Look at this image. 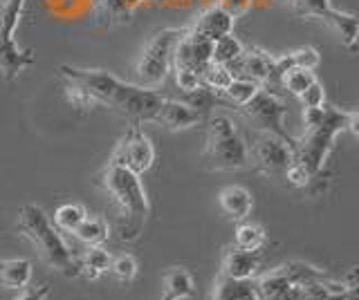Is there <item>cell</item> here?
<instances>
[{
  "label": "cell",
  "instance_id": "28",
  "mask_svg": "<svg viewBox=\"0 0 359 300\" xmlns=\"http://www.w3.org/2000/svg\"><path fill=\"white\" fill-rule=\"evenodd\" d=\"M200 79H202V85H205L207 90L216 92V94H222L224 90H227V85L231 83L233 74H231V70L227 68V65H220V63H209L207 68L202 70Z\"/></svg>",
  "mask_w": 359,
  "mask_h": 300
},
{
  "label": "cell",
  "instance_id": "1",
  "mask_svg": "<svg viewBox=\"0 0 359 300\" xmlns=\"http://www.w3.org/2000/svg\"><path fill=\"white\" fill-rule=\"evenodd\" d=\"M59 74L65 79V99L72 103V108L93 110L97 106H106L137 126L155 124L166 99L157 90L121 81L108 70L61 65Z\"/></svg>",
  "mask_w": 359,
  "mask_h": 300
},
{
  "label": "cell",
  "instance_id": "14",
  "mask_svg": "<svg viewBox=\"0 0 359 300\" xmlns=\"http://www.w3.org/2000/svg\"><path fill=\"white\" fill-rule=\"evenodd\" d=\"M142 0H93V18L99 27H119L133 20Z\"/></svg>",
  "mask_w": 359,
  "mask_h": 300
},
{
  "label": "cell",
  "instance_id": "25",
  "mask_svg": "<svg viewBox=\"0 0 359 300\" xmlns=\"http://www.w3.org/2000/svg\"><path fill=\"white\" fill-rule=\"evenodd\" d=\"M265 244V229L256 222H238V227L233 231V247L245 251H258Z\"/></svg>",
  "mask_w": 359,
  "mask_h": 300
},
{
  "label": "cell",
  "instance_id": "23",
  "mask_svg": "<svg viewBox=\"0 0 359 300\" xmlns=\"http://www.w3.org/2000/svg\"><path fill=\"white\" fill-rule=\"evenodd\" d=\"M261 87H265V85L256 83L252 79H245V76H233L231 83L227 85V90L222 92V97H224V101H227L229 106L241 108L245 103H250L252 99L258 94Z\"/></svg>",
  "mask_w": 359,
  "mask_h": 300
},
{
  "label": "cell",
  "instance_id": "24",
  "mask_svg": "<svg viewBox=\"0 0 359 300\" xmlns=\"http://www.w3.org/2000/svg\"><path fill=\"white\" fill-rule=\"evenodd\" d=\"M110 260L112 255L99 244V247H86L79 264H81V273H86L90 280H97L101 273L110 269Z\"/></svg>",
  "mask_w": 359,
  "mask_h": 300
},
{
  "label": "cell",
  "instance_id": "17",
  "mask_svg": "<svg viewBox=\"0 0 359 300\" xmlns=\"http://www.w3.org/2000/svg\"><path fill=\"white\" fill-rule=\"evenodd\" d=\"M218 204L222 208V213L233 222H243L252 215L254 208V197L247 191L245 186H224L218 193Z\"/></svg>",
  "mask_w": 359,
  "mask_h": 300
},
{
  "label": "cell",
  "instance_id": "35",
  "mask_svg": "<svg viewBox=\"0 0 359 300\" xmlns=\"http://www.w3.org/2000/svg\"><path fill=\"white\" fill-rule=\"evenodd\" d=\"M299 99H301L303 108H321V106H325V87H323V83L317 79Z\"/></svg>",
  "mask_w": 359,
  "mask_h": 300
},
{
  "label": "cell",
  "instance_id": "4",
  "mask_svg": "<svg viewBox=\"0 0 359 300\" xmlns=\"http://www.w3.org/2000/svg\"><path fill=\"white\" fill-rule=\"evenodd\" d=\"M16 229L22 238L29 240V244L41 255V260L45 264H50L52 269L61 271L65 276L81 273L79 258L72 253V249L67 247V242L63 240L59 229L52 224L48 213H45L41 206H36V204L22 206L18 213Z\"/></svg>",
  "mask_w": 359,
  "mask_h": 300
},
{
  "label": "cell",
  "instance_id": "20",
  "mask_svg": "<svg viewBox=\"0 0 359 300\" xmlns=\"http://www.w3.org/2000/svg\"><path fill=\"white\" fill-rule=\"evenodd\" d=\"M213 300H258V294L252 280H233L220 276L213 285Z\"/></svg>",
  "mask_w": 359,
  "mask_h": 300
},
{
  "label": "cell",
  "instance_id": "16",
  "mask_svg": "<svg viewBox=\"0 0 359 300\" xmlns=\"http://www.w3.org/2000/svg\"><path fill=\"white\" fill-rule=\"evenodd\" d=\"M258 269H261V253L258 251H245L238 247H231L224 253L222 276L233 278V280H252Z\"/></svg>",
  "mask_w": 359,
  "mask_h": 300
},
{
  "label": "cell",
  "instance_id": "37",
  "mask_svg": "<svg viewBox=\"0 0 359 300\" xmlns=\"http://www.w3.org/2000/svg\"><path fill=\"white\" fill-rule=\"evenodd\" d=\"M50 298V285H34V287H22L20 294L14 300H48Z\"/></svg>",
  "mask_w": 359,
  "mask_h": 300
},
{
  "label": "cell",
  "instance_id": "9",
  "mask_svg": "<svg viewBox=\"0 0 359 300\" xmlns=\"http://www.w3.org/2000/svg\"><path fill=\"white\" fill-rule=\"evenodd\" d=\"M250 148V164L265 175H285L294 164V143L285 141L272 132H256Z\"/></svg>",
  "mask_w": 359,
  "mask_h": 300
},
{
  "label": "cell",
  "instance_id": "3",
  "mask_svg": "<svg viewBox=\"0 0 359 300\" xmlns=\"http://www.w3.org/2000/svg\"><path fill=\"white\" fill-rule=\"evenodd\" d=\"M359 115L355 110H337L332 106H323V117L317 126L306 128V135L294 139V162L303 166L312 180L321 175L325 159L334 148V139L339 132L348 130L351 135H359Z\"/></svg>",
  "mask_w": 359,
  "mask_h": 300
},
{
  "label": "cell",
  "instance_id": "13",
  "mask_svg": "<svg viewBox=\"0 0 359 300\" xmlns=\"http://www.w3.org/2000/svg\"><path fill=\"white\" fill-rule=\"evenodd\" d=\"M205 119V115L196 110L191 103L187 101H175V99H164V106L160 110V115H157V126H164L166 130H173V132H180V130H189L198 126L200 121Z\"/></svg>",
  "mask_w": 359,
  "mask_h": 300
},
{
  "label": "cell",
  "instance_id": "31",
  "mask_svg": "<svg viewBox=\"0 0 359 300\" xmlns=\"http://www.w3.org/2000/svg\"><path fill=\"white\" fill-rule=\"evenodd\" d=\"M290 5L297 16L308 20H323L334 9L330 0H292Z\"/></svg>",
  "mask_w": 359,
  "mask_h": 300
},
{
  "label": "cell",
  "instance_id": "18",
  "mask_svg": "<svg viewBox=\"0 0 359 300\" xmlns=\"http://www.w3.org/2000/svg\"><path fill=\"white\" fill-rule=\"evenodd\" d=\"M321 23L328 25L337 36H339L341 45H346L351 52L357 48V36H359V18L355 14L341 12V9H332Z\"/></svg>",
  "mask_w": 359,
  "mask_h": 300
},
{
  "label": "cell",
  "instance_id": "6",
  "mask_svg": "<svg viewBox=\"0 0 359 300\" xmlns=\"http://www.w3.org/2000/svg\"><path fill=\"white\" fill-rule=\"evenodd\" d=\"M187 27H164L146 41L135 63V85L157 90L173 68V50Z\"/></svg>",
  "mask_w": 359,
  "mask_h": 300
},
{
  "label": "cell",
  "instance_id": "39",
  "mask_svg": "<svg viewBox=\"0 0 359 300\" xmlns=\"http://www.w3.org/2000/svg\"><path fill=\"white\" fill-rule=\"evenodd\" d=\"M287 3H292V0H287Z\"/></svg>",
  "mask_w": 359,
  "mask_h": 300
},
{
  "label": "cell",
  "instance_id": "32",
  "mask_svg": "<svg viewBox=\"0 0 359 300\" xmlns=\"http://www.w3.org/2000/svg\"><path fill=\"white\" fill-rule=\"evenodd\" d=\"M112 278H115L117 283L121 285H126L130 283L135 276H137V260L133 258V255L128 253H123V255H117V258H112L110 260V269Z\"/></svg>",
  "mask_w": 359,
  "mask_h": 300
},
{
  "label": "cell",
  "instance_id": "27",
  "mask_svg": "<svg viewBox=\"0 0 359 300\" xmlns=\"http://www.w3.org/2000/svg\"><path fill=\"white\" fill-rule=\"evenodd\" d=\"M243 43L241 38H236L233 36V31L227 36H220L213 41V45H211V63H220V65H231L236 59L241 57V52H243Z\"/></svg>",
  "mask_w": 359,
  "mask_h": 300
},
{
  "label": "cell",
  "instance_id": "11",
  "mask_svg": "<svg viewBox=\"0 0 359 300\" xmlns=\"http://www.w3.org/2000/svg\"><path fill=\"white\" fill-rule=\"evenodd\" d=\"M274 61L276 57L269 54L263 48H243L241 57L236 59L227 68L231 70L233 76H245V79H252L261 85H274Z\"/></svg>",
  "mask_w": 359,
  "mask_h": 300
},
{
  "label": "cell",
  "instance_id": "38",
  "mask_svg": "<svg viewBox=\"0 0 359 300\" xmlns=\"http://www.w3.org/2000/svg\"><path fill=\"white\" fill-rule=\"evenodd\" d=\"M160 300H173V298H171V296H166V294H164V296H162Z\"/></svg>",
  "mask_w": 359,
  "mask_h": 300
},
{
  "label": "cell",
  "instance_id": "19",
  "mask_svg": "<svg viewBox=\"0 0 359 300\" xmlns=\"http://www.w3.org/2000/svg\"><path fill=\"white\" fill-rule=\"evenodd\" d=\"M32 262L25 258H11V260H0V285L7 289H16L20 292L22 287L32 283Z\"/></svg>",
  "mask_w": 359,
  "mask_h": 300
},
{
  "label": "cell",
  "instance_id": "10",
  "mask_svg": "<svg viewBox=\"0 0 359 300\" xmlns=\"http://www.w3.org/2000/svg\"><path fill=\"white\" fill-rule=\"evenodd\" d=\"M110 159L119 162L121 166H126V169H130L133 173L144 175L153 169L155 146H153V141L144 135L142 126L130 124L128 132L117 143V148H115V152H112Z\"/></svg>",
  "mask_w": 359,
  "mask_h": 300
},
{
  "label": "cell",
  "instance_id": "15",
  "mask_svg": "<svg viewBox=\"0 0 359 300\" xmlns=\"http://www.w3.org/2000/svg\"><path fill=\"white\" fill-rule=\"evenodd\" d=\"M233 23L236 20L224 12L220 5H209L207 9H202L198 14V18L194 20V25L189 29L196 31V34L205 36L209 41H216L220 36H227L233 31Z\"/></svg>",
  "mask_w": 359,
  "mask_h": 300
},
{
  "label": "cell",
  "instance_id": "2",
  "mask_svg": "<svg viewBox=\"0 0 359 300\" xmlns=\"http://www.w3.org/2000/svg\"><path fill=\"white\" fill-rule=\"evenodd\" d=\"M99 180L101 188L110 195L119 210V238L123 242H135L142 236L146 220L151 215V202L142 175L133 173L115 159H108Z\"/></svg>",
  "mask_w": 359,
  "mask_h": 300
},
{
  "label": "cell",
  "instance_id": "26",
  "mask_svg": "<svg viewBox=\"0 0 359 300\" xmlns=\"http://www.w3.org/2000/svg\"><path fill=\"white\" fill-rule=\"evenodd\" d=\"M254 287H256L258 300H272L278 294H283L287 287H292V283L287 280V276L283 273V269L276 266V269H272L269 273L258 278V283H254Z\"/></svg>",
  "mask_w": 359,
  "mask_h": 300
},
{
  "label": "cell",
  "instance_id": "29",
  "mask_svg": "<svg viewBox=\"0 0 359 300\" xmlns=\"http://www.w3.org/2000/svg\"><path fill=\"white\" fill-rule=\"evenodd\" d=\"M86 208L81 204H63L56 208V213H54V227L59 229V231H65V233H74V229L81 224L83 217H86Z\"/></svg>",
  "mask_w": 359,
  "mask_h": 300
},
{
  "label": "cell",
  "instance_id": "33",
  "mask_svg": "<svg viewBox=\"0 0 359 300\" xmlns=\"http://www.w3.org/2000/svg\"><path fill=\"white\" fill-rule=\"evenodd\" d=\"M287 61L292 68H303V70H317V65L321 63V54L317 48L312 45H303V48H297L285 54Z\"/></svg>",
  "mask_w": 359,
  "mask_h": 300
},
{
  "label": "cell",
  "instance_id": "36",
  "mask_svg": "<svg viewBox=\"0 0 359 300\" xmlns=\"http://www.w3.org/2000/svg\"><path fill=\"white\" fill-rule=\"evenodd\" d=\"M252 3H254V0H218L216 5H220L224 12H227L236 20V18H241V16H245L247 12H250Z\"/></svg>",
  "mask_w": 359,
  "mask_h": 300
},
{
  "label": "cell",
  "instance_id": "30",
  "mask_svg": "<svg viewBox=\"0 0 359 300\" xmlns=\"http://www.w3.org/2000/svg\"><path fill=\"white\" fill-rule=\"evenodd\" d=\"M314 81H317L314 70H303V68H292V70H287L283 76H280V85H283L285 90L290 94H294V97H301Z\"/></svg>",
  "mask_w": 359,
  "mask_h": 300
},
{
  "label": "cell",
  "instance_id": "12",
  "mask_svg": "<svg viewBox=\"0 0 359 300\" xmlns=\"http://www.w3.org/2000/svg\"><path fill=\"white\" fill-rule=\"evenodd\" d=\"M211 45L213 41L191 31L189 27L180 36L173 50V68H189L202 74V70L211 63Z\"/></svg>",
  "mask_w": 359,
  "mask_h": 300
},
{
  "label": "cell",
  "instance_id": "8",
  "mask_svg": "<svg viewBox=\"0 0 359 300\" xmlns=\"http://www.w3.org/2000/svg\"><path fill=\"white\" fill-rule=\"evenodd\" d=\"M238 110H241V115L250 121L256 132H272V135L294 143V137H292L285 128L287 103L278 92L261 87L252 101L241 106Z\"/></svg>",
  "mask_w": 359,
  "mask_h": 300
},
{
  "label": "cell",
  "instance_id": "21",
  "mask_svg": "<svg viewBox=\"0 0 359 300\" xmlns=\"http://www.w3.org/2000/svg\"><path fill=\"white\" fill-rule=\"evenodd\" d=\"M164 294L173 300L194 298L196 296V280L184 266H171L164 273Z\"/></svg>",
  "mask_w": 359,
  "mask_h": 300
},
{
  "label": "cell",
  "instance_id": "34",
  "mask_svg": "<svg viewBox=\"0 0 359 300\" xmlns=\"http://www.w3.org/2000/svg\"><path fill=\"white\" fill-rule=\"evenodd\" d=\"M173 72H175V83L184 94H194L196 90L202 87L200 72L189 70V68H173Z\"/></svg>",
  "mask_w": 359,
  "mask_h": 300
},
{
  "label": "cell",
  "instance_id": "5",
  "mask_svg": "<svg viewBox=\"0 0 359 300\" xmlns=\"http://www.w3.org/2000/svg\"><path fill=\"white\" fill-rule=\"evenodd\" d=\"M250 143L236 130L229 117H213L207 128V146L202 159L211 171H241L250 166Z\"/></svg>",
  "mask_w": 359,
  "mask_h": 300
},
{
  "label": "cell",
  "instance_id": "7",
  "mask_svg": "<svg viewBox=\"0 0 359 300\" xmlns=\"http://www.w3.org/2000/svg\"><path fill=\"white\" fill-rule=\"evenodd\" d=\"M25 5L27 0H3L0 3V72L7 81H16L20 72L36 61L32 50H22L16 43V29Z\"/></svg>",
  "mask_w": 359,
  "mask_h": 300
},
{
  "label": "cell",
  "instance_id": "22",
  "mask_svg": "<svg viewBox=\"0 0 359 300\" xmlns=\"http://www.w3.org/2000/svg\"><path fill=\"white\" fill-rule=\"evenodd\" d=\"M74 236L86 247H99L110 238V227L101 215H86L81 224L74 229Z\"/></svg>",
  "mask_w": 359,
  "mask_h": 300
}]
</instances>
